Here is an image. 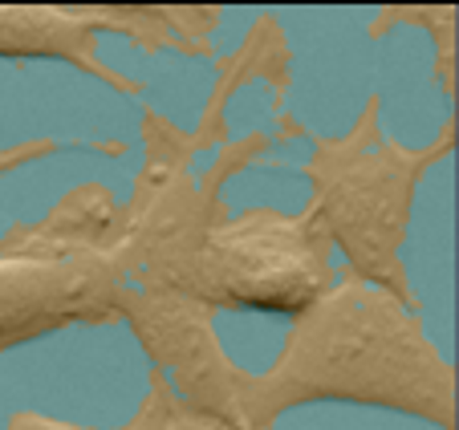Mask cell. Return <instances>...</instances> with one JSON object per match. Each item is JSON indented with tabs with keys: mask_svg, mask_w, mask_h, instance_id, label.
I'll use <instances>...</instances> for the list:
<instances>
[{
	"mask_svg": "<svg viewBox=\"0 0 459 430\" xmlns=\"http://www.w3.org/2000/svg\"><path fill=\"white\" fill-rule=\"evenodd\" d=\"M362 402L455 426V374L407 301L362 276L333 284L297 317L277 366L240 390V430H269L301 402Z\"/></svg>",
	"mask_w": 459,
	"mask_h": 430,
	"instance_id": "6da1fadb",
	"label": "cell"
},
{
	"mask_svg": "<svg viewBox=\"0 0 459 430\" xmlns=\"http://www.w3.org/2000/svg\"><path fill=\"white\" fill-rule=\"evenodd\" d=\"M330 284V232L313 207L305 215L248 211L228 228L204 232L183 260L171 293L228 309L305 313Z\"/></svg>",
	"mask_w": 459,
	"mask_h": 430,
	"instance_id": "7a4b0ae2",
	"label": "cell"
},
{
	"mask_svg": "<svg viewBox=\"0 0 459 430\" xmlns=\"http://www.w3.org/2000/svg\"><path fill=\"white\" fill-rule=\"evenodd\" d=\"M435 159V150L415 155L374 130V114L346 142H321L313 155V215L321 228L346 248L350 264L362 280H386L390 293L411 305V293L399 272V248L411 215V191L419 171Z\"/></svg>",
	"mask_w": 459,
	"mask_h": 430,
	"instance_id": "3957f363",
	"label": "cell"
},
{
	"mask_svg": "<svg viewBox=\"0 0 459 430\" xmlns=\"http://www.w3.org/2000/svg\"><path fill=\"white\" fill-rule=\"evenodd\" d=\"M122 268L94 252L0 256V345L122 313Z\"/></svg>",
	"mask_w": 459,
	"mask_h": 430,
	"instance_id": "277c9868",
	"label": "cell"
},
{
	"mask_svg": "<svg viewBox=\"0 0 459 430\" xmlns=\"http://www.w3.org/2000/svg\"><path fill=\"white\" fill-rule=\"evenodd\" d=\"M122 313H130L151 357L175 378L183 402L179 410L240 426V390L248 378L228 362L212 337L208 305L171 288H147L139 297H122Z\"/></svg>",
	"mask_w": 459,
	"mask_h": 430,
	"instance_id": "5b68a950",
	"label": "cell"
},
{
	"mask_svg": "<svg viewBox=\"0 0 459 430\" xmlns=\"http://www.w3.org/2000/svg\"><path fill=\"white\" fill-rule=\"evenodd\" d=\"M90 45L86 21L49 9H0V53H70Z\"/></svg>",
	"mask_w": 459,
	"mask_h": 430,
	"instance_id": "8992f818",
	"label": "cell"
},
{
	"mask_svg": "<svg viewBox=\"0 0 459 430\" xmlns=\"http://www.w3.org/2000/svg\"><path fill=\"white\" fill-rule=\"evenodd\" d=\"M175 402L167 398V390L159 386L155 398L147 402V410L134 414V422L122 430H163V422L171 418ZM13 430H82V426H70V422H49V418H37V414H21V418H13Z\"/></svg>",
	"mask_w": 459,
	"mask_h": 430,
	"instance_id": "52a82bcc",
	"label": "cell"
},
{
	"mask_svg": "<svg viewBox=\"0 0 459 430\" xmlns=\"http://www.w3.org/2000/svg\"><path fill=\"white\" fill-rule=\"evenodd\" d=\"M163 430H240V426H228V422H220V418H204V414H187L175 406L171 418L163 422Z\"/></svg>",
	"mask_w": 459,
	"mask_h": 430,
	"instance_id": "ba28073f",
	"label": "cell"
}]
</instances>
